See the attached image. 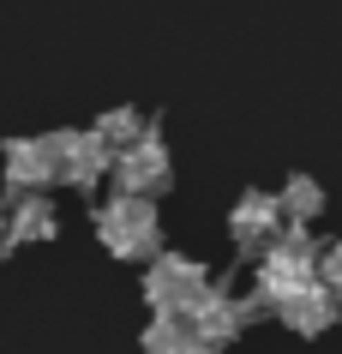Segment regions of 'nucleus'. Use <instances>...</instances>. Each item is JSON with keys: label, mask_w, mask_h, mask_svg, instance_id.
Here are the masks:
<instances>
[{"label": "nucleus", "mask_w": 342, "mask_h": 354, "mask_svg": "<svg viewBox=\"0 0 342 354\" xmlns=\"http://www.w3.org/2000/svg\"><path fill=\"white\" fill-rule=\"evenodd\" d=\"M96 132H102V145H108L114 156H120V150H133L138 138L151 132V120H144L138 109H108L102 120H96Z\"/></svg>", "instance_id": "obj_12"}, {"label": "nucleus", "mask_w": 342, "mask_h": 354, "mask_svg": "<svg viewBox=\"0 0 342 354\" xmlns=\"http://www.w3.org/2000/svg\"><path fill=\"white\" fill-rule=\"evenodd\" d=\"M210 295H216L210 270H205L198 259H187V252H156L151 270H144V300H151V313L192 318Z\"/></svg>", "instance_id": "obj_3"}, {"label": "nucleus", "mask_w": 342, "mask_h": 354, "mask_svg": "<svg viewBox=\"0 0 342 354\" xmlns=\"http://www.w3.org/2000/svg\"><path fill=\"white\" fill-rule=\"evenodd\" d=\"M276 198H283V216H288V223H312V216L324 210V192H319V180H312V174H294Z\"/></svg>", "instance_id": "obj_13"}, {"label": "nucleus", "mask_w": 342, "mask_h": 354, "mask_svg": "<svg viewBox=\"0 0 342 354\" xmlns=\"http://www.w3.org/2000/svg\"><path fill=\"white\" fill-rule=\"evenodd\" d=\"M283 228H288V216H283V198H276V192H247L240 205L228 210V234H234V246L252 252V259H258Z\"/></svg>", "instance_id": "obj_7"}, {"label": "nucleus", "mask_w": 342, "mask_h": 354, "mask_svg": "<svg viewBox=\"0 0 342 354\" xmlns=\"http://www.w3.org/2000/svg\"><path fill=\"white\" fill-rule=\"evenodd\" d=\"M258 313H270V306H265L258 295H228V288H216V295H210L205 306L192 313V324L205 330V342H216V348H228L234 336H247V324H252Z\"/></svg>", "instance_id": "obj_8"}, {"label": "nucleus", "mask_w": 342, "mask_h": 354, "mask_svg": "<svg viewBox=\"0 0 342 354\" xmlns=\"http://www.w3.org/2000/svg\"><path fill=\"white\" fill-rule=\"evenodd\" d=\"M6 216H12V241L19 246H37V241H55L60 234V210L48 205V192H19L6 205Z\"/></svg>", "instance_id": "obj_10"}, {"label": "nucleus", "mask_w": 342, "mask_h": 354, "mask_svg": "<svg viewBox=\"0 0 342 354\" xmlns=\"http://www.w3.org/2000/svg\"><path fill=\"white\" fill-rule=\"evenodd\" d=\"M0 174H6V192H48L60 187V168H55V145L48 138H6L0 150Z\"/></svg>", "instance_id": "obj_6"}, {"label": "nucleus", "mask_w": 342, "mask_h": 354, "mask_svg": "<svg viewBox=\"0 0 342 354\" xmlns=\"http://www.w3.org/2000/svg\"><path fill=\"white\" fill-rule=\"evenodd\" d=\"M96 241L108 246L114 259H156V252H162V216H156V198L114 192L108 205L96 210Z\"/></svg>", "instance_id": "obj_2"}, {"label": "nucleus", "mask_w": 342, "mask_h": 354, "mask_svg": "<svg viewBox=\"0 0 342 354\" xmlns=\"http://www.w3.org/2000/svg\"><path fill=\"white\" fill-rule=\"evenodd\" d=\"M319 259H324V252H319V241L306 234V223H288L283 234L258 252V300L276 313L294 288L319 282Z\"/></svg>", "instance_id": "obj_1"}, {"label": "nucleus", "mask_w": 342, "mask_h": 354, "mask_svg": "<svg viewBox=\"0 0 342 354\" xmlns=\"http://www.w3.org/2000/svg\"><path fill=\"white\" fill-rule=\"evenodd\" d=\"M55 145V168H60V187H96L102 174H114V150L102 145V132H48Z\"/></svg>", "instance_id": "obj_5"}, {"label": "nucleus", "mask_w": 342, "mask_h": 354, "mask_svg": "<svg viewBox=\"0 0 342 354\" xmlns=\"http://www.w3.org/2000/svg\"><path fill=\"white\" fill-rule=\"evenodd\" d=\"M12 246H19V241H12V216H6V205H0V259H6Z\"/></svg>", "instance_id": "obj_15"}, {"label": "nucleus", "mask_w": 342, "mask_h": 354, "mask_svg": "<svg viewBox=\"0 0 342 354\" xmlns=\"http://www.w3.org/2000/svg\"><path fill=\"white\" fill-rule=\"evenodd\" d=\"M169 150H162V132H144L133 150H120L114 156V192H138V198H156V192H169Z\"/></svg>", "instance_id": "obj_4"}, {"label": "nucleus", "mask_w": 342, "mask_h": 354, "mask_svg": "<svg viewBox=\"0 0 342 354\" xmlns=\"http://www.w3.org/2000/svg\"><path fill=\"white\" fill-rule=\"evenodd\" d=\"M144 354H216V342H205V330L192 318H169L156 313L144 324Z\"/></svg>", "instance_id": "obj_11"}, {"label": "nucleus", "mask_w": 342, "mask_h": 354, "mask_svg": "<svg viewBox=\"0 0 342 354\" xmlns=\"http://www.w3.org/2000/svg\"><path fill=\"white\" fill-rule=\"evenodd\" d=\"M319 277H324V288L342 300V241H330L324 246V259H319Z\"/></svg>", "instance_id": "obj_14"}, {"label": "nucleus", "mask_w": 342, "mask_h": 354, "mask_svg": "<svg viewBox=\"0 0 342 354\" xmlns=\"http://www.w3.org/2000/svg\"><path fill=\"white\" fill-rule=\"evenodd\" d=\"M336 306H342V300L330 295L324 277H319V282H306V288H294V295L276 306V318H283L294 336H324L330 324H336Z\"/></svg>", "instance_id": "obj_9"}]
</instances>
